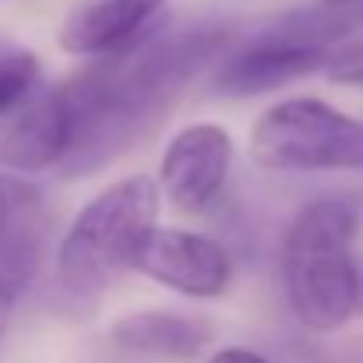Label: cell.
I'll return each mask as SVG.
<instances>
[{
    "label": "cell",
    "mask_w": 363,
    "mask_h": 363,
    "mask_svg": "<svg viewBox=\"0 0 363 363\" xmlns=\"http://www.w3.org/2000/svg\"><path fill=\"white\" fill-rule=\"evenodd\" d=\"M363 201L328 194L307 201L282 237V293L293 318L311 332H339L363 314L360 254Z\"/></svg>",
    "instance_id": "obj_1"
},
{
    "label": "cell",
    "mask_w": 363,
    "mask_h": 363,
    "mask_svg": "<svg viewBox=\"0 0 363 363\" xmlns=\"http://www.w3.org/2000/svg\"><path fill=\"white\" fill-rule=\"evenodd\" d=\"M162 191L148 177H123L103 187L67 226L57 247V282L67 296L92 300L106 282L134 268L138 250L159 230Z\"/></svg>",
    "instance_id": "obj_2"
},
{
    "label": "cell",
    "mask_w": 363,
    "mask_h": 363,
    "mask_svg": "<svg viewBox=\"0 0 363 363\" xmlns=\"http://www.w3.org/2000/svg\"><path fill=\"white\" fill-rule=\"evenodd\" d=\"M254 166L268 173H350L363 169V121L314 96L268 106L247 138Z\"/></svg>",
    "instance_id": "obj_3"
},
{
    "label": "cell",
    "mask_w": 363,
    "mask_h": 363,
    "mask_svg": "<svg viewBox=\"0 0 363 363\" xmlns=\"http://www.w3.org/2000/svg\"><path fill=\"white\" fill-rule=\"evenodd\" d=\"M89 99H92V74L89 71L39 92L4 127L0 162L14 173L60 169L64 159L71 155L78 134H82Z\"/></svg>",
    "instance_id": "obj_4"
},
{
    "label": "cell",
    "mask_w": 363,
    "mask_h": 363,
    "mask_svg": "<svg viewBox=\"0 0 363 363\" xmlns=\"http://www.w3.org/2000/svg\"><path fill=\"white\" fill-rule=\"evenodd\" d=\"M325 46L303 43L296 35H289L282 25H264L257 35L240 39L223 64L212 71V92L216 96H261L272 89H282L289 82H300L307 74H325L328 64Z\"/></svg>",
    "instance_id": "obj_5"
},
{
    "label": "cell",
    "mask_w": 363,
    "mask_h": 363,
    "mask_svg": "<svg viewBox=\"0 0 363 363\" xmlns=\"http://www.w3.org/2000/svg\"><path fill=\"white\" fill-rule=\"evenodd\" d=\"M233 169V138L219 123H187L173 134L159 159V191L180 212L212 208Z\"/></svg>",
    "instance_id": "obj_6"
},
{
    "label": "cell",
    "mask_w": 363,
    "mask_h": 363,
    "mask_svg": "<svg viewBox=\"0 0 363 363\" xmlns=\"http://www.w3.org/2000/svg\"><path fill=\"white\" fill-rule=\"evenodd\" d=\"M50 247V212L25 177H0V314L39 282Z\"/></svg>",
    "instance_id": "obj_7"
},
{
    "label": "cell",
    "mask_w": 363,
    "mask_h": 363,
    "mask_svg": "<svg viewBox=\"0 0 363 363\" xmlns=\"http://www.w3.org/2000/svg\"><path fill=\"white\" fill-rule=\"evenodd\" d=\"M130 272L191 300H216L233 286L230 250L191 230H155L138 250Z\"/></svg>",
    "instance_id": "obj_8"
},
{
    "label": "cell",
    "mask_w": 363,
    "mask_h": 363,
    "mask_svg": "<svg viewBox=\"0 0 363 363\" xmlns=\"http://www.w3.org/2000/svg\"><path fill=\"white\" fill-rule=\"evenodd\" d=\"M162 7L166 0H85L64 18L57 43L71 57L110 60L155 28Z\"/></svg>",
    "instance_id": "obj_9"
},
{
    "label": "cell",
    "mask_w": 363,
    "mask_h": 363,
    "mask_svg": "<svg viewBox=\"0 0 363 363\" xmlns=\"http://www.w3.org/2000/svg\"><path fill=\"white\" fill-rule=\"evenodd\" d=\"M110 335L121 350L138 357L191 360L212 342V325L205 318L177 311H134L110 328Z\"/></svg>",
    "instance_id": "obj_10"
},
{
    "label": "cell",
    "mask_w": 363,
    "mask_h": 363,
    "mask_svg": "<svg viewBox=\"0 0 363 363\" xmlns=\"http://www.w3.org/2000/svg\"><path fill=\"white\" fill-rule=\"evenodd\" d=\"M39 57L28 50H0V117H14L39 89Z\"/></svg>",
    "instance_id": "obj_11"
},
{
    "label": "cell",
    "mask_w": 363,
    "mask_h": 363,
    "mask_svg": "<svg viewBox=\"0 0 363 363\" xmlns=\"http://www.w3.org/2000/svg\"><path fill=\"white\" fill-rule=\"evenodd\" d=\"M325 78L346 89H363V39H346L328 53Z\"/></svg>",
    "instance_id": "obj_12"
},
{
    "label": "cell",
    "mask_w": 363,
    "mask_h": 363,
    "mask_svg": "<svg viewBox=\"0 0 363 363\" xmlns=\"http://www.w3.org/2000/svg\"><path fill=\"white\" fill-rule=\"evenodd\" d=\"M208 363H272V360L254 353V350H247V346H226V350H216L208 357Z\"/></svg>",
    "instance_id": "obj_13"
},
{
    "label": "cell",
    "mask_w": 363,
    "mask_h": 363,
    "mask_svg": "<svg viewBox=\"0 0 363 363\" xmlns=\"http://www.w3.org/2000/svg\"><path fill=\"white\" fill-rule=\"evenodd\" d=\"M318 4H325V7H357L363 0H318Z\"/></svg>",
    "instance_id": "obj_14"
},
{
    "label": "cell",
    "mask_w": 363,
    "mask_h": 363,
    "mask_svg": "<svg viewBox=\"0 0 363 363\" xmlns=\"http://www.w3.org/2000/svg\"><path fill=\"white\" fill-rule=\"evenodd\" d=\"M360 296H363V254H360Z\"/></svg>",
    "instance_id": "obj_15"
},
{
    "label": "cell",
    "mask_w": 363,
    "mask_h": 363,
    "mask_svg": "<svg viewBox=\"0 0 363 363\" xmlns=\"http://www.w3.org/2000/svg\"><path fill=\"white\" fill-rule=\"evenodd\" d=\"M0 346H4V314H0Z\"/></svg>",
    "instance_id": "obj_16"
}]
</instances>
